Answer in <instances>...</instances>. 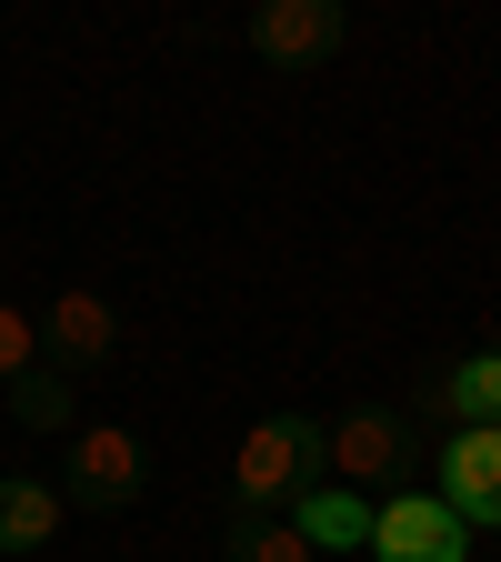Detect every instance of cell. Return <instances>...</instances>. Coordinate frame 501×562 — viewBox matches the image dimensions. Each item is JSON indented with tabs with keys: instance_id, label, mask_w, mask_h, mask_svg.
Instances as JSON below:
<instances>
[{
	"instance_id": "obj_11",
	"label": "cell",
	"mask_w": 501,
	"mask_h": 562,
	"mask_svg": "<svg viewBox=\"0 0 501 562\" xmlns=\"http://www.w3.org/2000/svg\"><path fill=\"white\" fill-rule=\"evenodd\" d=\"M60 532V482H0V552H41Z\"/></svg>"
},
{
	"instance_id": "obj_7",
	"label": "cell",
	"mask_w": 501,
	"mask_h": 562,
	"mask_svg": "<svg viewBox=\"0 0 501 562\" xmlns=\"http://www.w3.org/2000/svg\"><path fill=\"white\" fill-rule=\"evenodd\" d=\"M341 31H351L341 0H261V11H251V50H261V60H292V70L331 60Z\"/></svg>"
},
{
	"instance_id": "obj_3",
	"label": "cell",
	"mask_w": 501,
	"mask_h": 562,
	"mask_svg": "<svg viewBox=\"0 0 501 562\" xmlns=\"http://www.w3.org/2000/svg\"><path fill=\"white\" fill-rule=\"evenodd\" d=\"M140 482H151V452H140V432H121V422H81V432H70L60 503H81V513H121V503H140Z\"/></svg>"
},
{
	"instance_id": "obj_9",
	"label": "cell",
	"mask_w": 501,
	"mask_h": 562,
	"mask_svg": "<svg viewBox=\"0 0 501 562\" xmlns=\"http://www.w3.org/2000/svg\"><path fill=\"white\" fill-rule=\"evenodd\" d=\"M281 522H292L311 552H362V532H372V503H362V492H341V482H311V492H301V503L281 513Z\"/></svg>"
},
{
	"instance_id": "obj_12",
	"label": "cell",
	"mask_w": 501,
	"mask_h": 562,
	"mask_svg": "<svg viewBox=\"0 0 501 562\" xmlns=\"http://www.w3.org/2000/svg\"><path fill=\"white\" fill-rule=\"evenodd\" d=\"M221 562H321V552H311V542H301L292 522H281V513H271V522H231V542H221Z\"/></svg>"
},
{
	"instance_id": "obj_10",
	"label": "cell",
	"mask_w": 501,
	"mask_h": 562,
	"mask_svg": "<svg viewBox=\"0 0 501 562\" xmlns=\"http://www.w3.org/2000/svg\"><path fill=\"white\" fill-rule=\"evenodd\" d=\"M0 402H11V422H21V432H81V382H70V372H50V362H31V372L0 392Z\"/></svg>"
},
{
	"instance_id": "obj_2",
	"label": "cell",
	"mask_w": 501,
	"mask_h": 562,
	"mask_svg": "<svg viewBox=\"0 0 501 562\" xmlns=\"http://www.w3.org/2000/svg\"><path fill=\"white\" fill-rule=\"evenodd\" d=\"M362 552L372 562H471V522L442 503L432 482H411V492H382V503H372Z\"/></svg>"
},
{
	"instance_id": "obj_1",
	"label": "cell",
	"mask_w": 501,
	"mask_h": 562,
	"mask_svg": "<svg viewBox=\"0 0 501 562\" xmlns=\"http://www.w3.org/2000/svg\"><path fill=\"white\" fill-rule=\"evenodd\" d=\"M311 482H321V422H301V412L251 422L241 452H231V522H271V513H292Z\"/></svg>"
},
{
	"instance_id": "obj_8",
	"label": "cell",
	"mask_w": 501,
	"mask_h": 562,
	"mask_svg": "<svg viewBox=\"0 0 501 562\" xmlns=\"http://www.w3.org/2000/svg\"><path fill=\"white\" fill-rule=\"evenodd\" d=\"M421 412H442L452 432H501V341L442 362L432 382H421Z\"/></svg>"
},
{
	"instance_id": "obj_4",
	"label": "cell",
	"mask_w": 501,
	"mask_h": 562,
	"mask_svg": "<svg viewBox=\"0 0 501 562\" xmlns=\"http://www.w3.org/2000/svg\"><path fill=\"white\" fill-rule=\"evenodd\" d=\"M31 322H41V362L70 372V382L101 372L111 351H121V312H111V292H91V281H70V292L50 312H31Z\"/></svg>"
},
{
	"instance_id": "obj_5",
	"label": "cell",
	"mask_w": 501,
	"mask_h": 562,
	"mask_svg": "<svg viewBox=\"0 0 501 562\" xmlns=\"http://www.w3.org/2000/svg\"><path fill=\"white\" fill-rule=\"evenodd\" d=\"M432 492H442L471 532H501V432H442Z\"/></svg>"
},
{
	"instance_id": "obj_6",
	"label": "cell",
	"mask_w": 501,
	"mask_h": 562,
	"mask_svg": "<svg viewBox=\"0 0 501 562\" xmlns=\"http://www.w3.org/2000/svg\"><path fill=\"white\" fill-rule=\"evenodd\" d=\"M321 472L372 503V482L401 472V422L391 412H341V422H321Z\"/></svg>"
},
{
	"instance_id": "obj_13",
	"label": "cell",
	"mask_w": 501,
	"mask_h": 562,
	"mask_svg": "<svg viewBox=\"0 0 501 562\" xmlns=\"http://www.w3.org/2000/svg\"><path fill=\"white\" fill-rule=\"evenodd\" d=\"M31 362H41V322H31L21 302H0V392H11Z\"/></svg>"
}]
</instances>
